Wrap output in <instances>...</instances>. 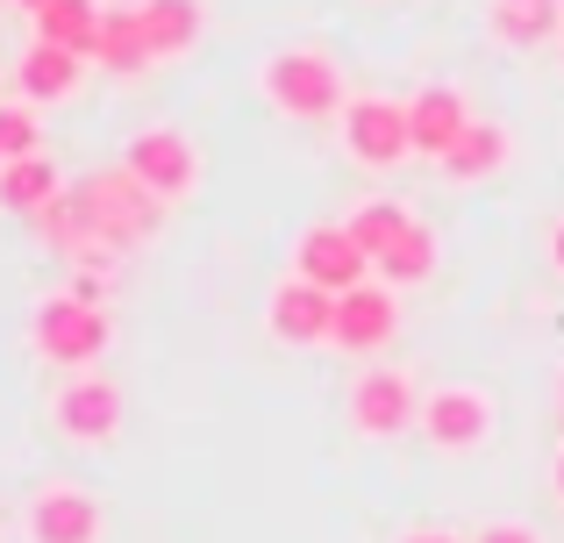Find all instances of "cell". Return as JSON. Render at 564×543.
Masks as SVG:
<instances>
[{
  "instance_id": "1",
  "label": "cell",
  "mask_w": 564,
  "mask_h": 543,
  "mask_svg": "<svg viewBox=\"0 0 564 543\" xmlns=\"http://www.w3.org/2000/svg\"><path fill=\"white\" fill-rule=\"evenodd\" d=\"M258 86H264V100H272L286 122H322V115H344V72H336L329 51H307V43L264 57Z\"/></svg>"
},
{
  "instance_id": "2",
  "label": "cell",
  "mask_w": 564,
  "mask_h": 543,
  "mask_svg": "<svg viewBox=\"0 0 564 543\" xmlns=\"http://www.w3.org/2000/svg\"><path fill=\"white\" fill-rule=\"evenodd\" d=\"M29 336H36V358H43V365L86 372V365L108 350V336H115V329H108V315H100L94 293L72 286V293H51V301L36 307V329H29Z\"/></svg>"
},
{
  "instance_id": "3",
  "label": "cell",
  "mask_w": 564,
  "mask_h": 543,
  "mask_svg": "<svg viewBox=\"0 0 564 543\" xmlns=\"http://www.w3.org/2000/svg\"><path fill=\"white\" fill-rule=\"evenodd\" d=\"M344 143H350V158H358V165H372V172L408 165V151H414L408 100H386V94L344 100Z\"/></svg>"
},
{
  "instance_id": "4",
  "label": "cell",
  "mask_w": 564,
  "mask_h": 543,
  "mask_svg": "<svg viewBox=\"0 0 564 543\" xmlns=\"http://www.w3.org/2000/svg\"><path fill=\"white\" fill-rule=\"evenodd\" d=\"M122 165L137 172L143 186H151L158 200H186L193 186H200V151H193L186 129H137V137L122 143Z\"/></svg>"
},
{
  "instance_id": "5",
  "label": "cell",
  "mask_w": 564,
  "mask_h": 543,
  "mask_svg": "<svg viewBox=\"0 0 564 543\" xmlns=\"http://www.w3.org/2000/svg\"><path fill=\"white\" fill-rule=\"evenodd\" d=\"M414 422H422V393H414V372H400V365H379V372H365L358 387H350V430L386 444V436H408Z\"/></svg>"
},
{
  "instance_id": "6",
  "label": "cell",
  "mask_w": 564,
  "mask_h": 543,
  "mask_svg": "<svg viewBox=\"0 0 564 543\" xmlns=\"http://www.w3.org/2000/svg\"><path fill=\"white\" fill-rule=\"evenodd\" d=\"M264 329L279 336L286 350H315V344H329L336 336V293L329 286H315V279H279L272 286V301H264Z\"/></svg>"
},
{
  "instance_id": "7",
  "label": "cell",
  "mask_w": 564,
  "mask_h": 543,
  "mask_svg": "<svg viewBox=\"0 0 564 543\" xmlns=\"http://www.w3.org/2000/svg\"><path fill=\"white\" fill-rule=\"evenodd\" d=\"M293 272L315 279V286H329V293H350L379 265L365 258V243L350 237V222H315V229H301V243H293Z\"/></svg>"
},
{
  "instance_id": "8",
  "label": "cell",
  "mask_w": 564,
  "mask_h": 543,
  "mask_svg": "<svg viewBox=\"0 0 564 543\" xmlns=\"http://www.w3.org/2000/svg\"><path fill=\"white\" fill-rule=\"evenodd\" d=\"M414 430L436 450H451V458L457 450H479L494 436V401L479 387H436V393H422V422Z\"/></svg>"
},
{
  "instance_id": "9",
  "label": "cell",
  "mask_w": 564,
  "mask_h": 543,
  "mask_svg": "<svg viewBox=\"0 0 564 543\" xmlns=\"http://www.w3.org/2000/svg\"><path fill=\"white\" fill-rule=\"evenodd\" d=\"M51 415L72 444H108V436L122 430V387H115L108 372H79V379H65Z\"/></svg>"
},
{
  "instance_id": "10",
  "label": "cell",
  "mask_w": 564,
  "mask_h": 543,
  "mask_svg": "<svg viewBox=\"0 0 564 543\" xmlns=\"http://www.w3.org/2000/svg\"><path fill=\"white\" fill-rule=\"evenodd\" d=\"M22 536L29 543H100V501L86 487H36Z\"/></svg>"
},
{
  "instance_id": "11",
  "label": "cell",
  "mask_w": 564,
  "mask_h": 543,
  "mask_svg": "<svg viewBox=\"0 0 564 543\" xmlns=\"http://www.w3.org/2000/svg\"><path fill=\"white\" fill-rule=\"evenodd\" d=\"M393 329H400V293L386 279L336 293V336H329L336 350H379V344H393Z\"/></svg>"
},
{
  "instance_id": "12",
  "label": "cell",
  "mask_w": 564,
  "mask_h": 543,
  "mask_svg": "<svg viewBox=\"0 0 564 543\" xmlns=\"http://www.w3.org/2000/svg\"><path fill=\"white\" fill-rule=\"evenodd\" d=\"M479 122V115L465 108V94L457 86H422V94L408 100V129H414V158H451L457 137Z\"/></svg>"
},
{
  "instance_id": "13",
  "label": "cell",
  "mask_w": 564,
  "mask_h": 543,
  "mask_svg": "<svg viewBox=\"0 0 564 543\" xmlns=\"http://www.w3.org/2000/svg\"><path fill=\"white\" fill-rule=\"evenodd\" d=\"M79 79H86V57L65 51V43H29L22 65H14V86H22L29 100H43V108H51V100H72Z\"/></svg>"
},
{
  "instance_id": "14",
  "label": "cell",
  "mask_w": 564,
  "mask_h": 543,
  "mask_svg": "<svg viewBox=\"0 0 564 543\" xmlns=\"http://www.w3.org/2000/svg\"><path fill=\"white\" fill-rule=\"evenodd\" d=\"M508 151H514V143H508V129H500V122H471L465 137H457V151L436 158V165H443V180L479 186V180H494V172L508 165Z\"/></svg>"
},
{
  "instance_id": "15",
  "label": "cell",
  "mask_w": 564,
  "mask_h": 543,
  "mask_svg": "<svg viewBox=\"0 0 564 543\" xmlns=\"http://www.w3.org/2000/svg\"><path fill=\"white\" fill-rule=\"evenodd\" d=\"M436 258H443L436 229H429L422 215H414V222H408V237H400L393 251L379 258V279H386L393 293H414V286H429V279H436Z\"/></svg>"
},
{
  "instance_id": "16",
  "label": "cell",
  "mask_w": 564,
  "mask_h": 543,
  "mask_svg": "<svg viewBox=\"0 0 564 543\" xmlns=\"http://www.w3.org/2000/svg\"><path fill=\"white\" fill-rule=\"evenodd\" d=\"M57 194H65V180H57V165H51L43 151H29V158H14V165H0V208L43 215Z\"/></svg>"
},
{
  "instance_id": "17",
  "label": "cell",
  "mask_w": 564,
  "mask_h": 543,
  "mask_svg": "<svg viewBox=\"0 0 564 543\" xmlns=\"http://www.w3.org/2000/svg\"><path fill=\"white\" fill-rule=\"evenodd\" d=\"M486 22H494V36L500 43H551L564 36V8L557 0H486Z\"/></svg>"
},
{
  "instance_id": "18",
  "label": "cell",
  "mask_w": 564,
  "mask_h": 543,
  "mask_svg": "<svg viewBox=\"0 0 564 543\" xmlns=\"http://www.w3.org/2000/svg\"><path fill=\"white\" fill-rule=\"evenodd\" d=\"M94 65H108V72H143V65H158V51H151V36H143V14H137V8H108V14H100Z\"/></svg>"
},
{
  "instance_id": "19",
  "label": "cell",
  "mask_w": 564,
  "mask_h": 543,
  "mask_svg": "<svg viewBox=\"0 0 564 543\" xmlns=\"http://www.w3.org/2000/svg\"><path fill=\"white\" fill-rule=\"evenodd\" d=\"M100 14H108L100 0H43V8H36V43H65V51L94 57Z\"/></svg>"
},
{
  "instance_id": "20",
  "label": "cell",
  "mask_w": 564,
  "mask_h": 543,
  "mask_svg": "<svg viewBox=\"0 0 564 543\" xmlns=\"http://www.w3.org/2000/svg\"><path fill=\"white\" fill-rule=\"evenodd\" d=\"M137 14L158 57H186L200 43V0H137Z\"/></svg>"
},
{
  "instance_id": "21",
  "label": "cell",
  "mask_w": 564,
  "mask_h": 543,
  "mask_svg": "<svg viewBox=\"0 0 564 543\" xmlns=\"http://www.w3.org/2000/svg\"><path fill=\"white\" fill-rule=\"evenodd\" d=\"M408 222H414V215L400 208V200H365V208H350V237L365 243V258H372V265L393 251L400 237H408Z\"/></svg>"
},
{
  "instance_id": "22",
  "label": "cell",
  "mask_w": 564,
  "mask_h": 543,
  "mask_svg": "<svg viewBox=\"0 0 564 543\" xmlns=\"http://www.w3.org/2000/svg\"><path fill=\"white\" fill-rule=\"evenodd\" d=\"M36 143H43L36 115H29V108H0V165H14V158H29Z\"/></svg>"
},
{
  "instance_id": "23",
  "label": "cell",
  "mask_w": 564,
  "mask_h": 543,
  "mask_svg": "<svg viewBox=\"0 0 564 543\" xmlns=\"http://www.w3.org/2000/svg\"><path fill=\"white\" fill-rule=\"evenodd\" d=\"M471 543H543V536L529 530V522H486V530L471 536Z\"/></svg>"
},
{
  "instance_id": "24",
  "label": "cell",
  "mask_w": 564,
  "mask_h": 543,
  "mask_svg": "<svg viewBox=\"0 0 564 543\" xmlns=\"http://www.w3.org/2000/svg\"><path fill=\"white\" fill-rule=\"evenodd\" d=\"M400 543H465V536H451V530H414V536H400Z\"/></svg>"
},
{
  "instance_id": "25",
  "label": "cell",
  "mask_w": 564,
  "mask_h": 543,
  "mask_svg": "<svg viewBox=\"0 0 564 543\" xmlns=\"http://www.w3.org/2000/svg\"><path fill=\"white\" fill-rule=\"evenodd\" d=\"M551 493H557V508H564V444H557V458H551Z\"/></svg>"
},
{
  "instance_id": "26",
  "label": "cell",
  "mask_w": 564,
  "mask_h": 543,
  "mask_svg": "<svg viewBox=\"0 0 564 543\" xmlns=\"http://www.w3.org/2000/svg\"><path fill=\"white\" fill-rule=\"evenodd\" d=\"M551 265H557V279H564V222L551 229Z\"/></svg>"
},
{
  "instance_id": "27",
  "label": "cell",
  "mask_w": 564,
  "mask_h": 543,
  "mask_svg": "<svg viewBox=\"0 0 564 543\" xmlns=\"http://www.w3.org/2000/svg\"><path fill=\"white\" fill-rule=\"evenodd\" d=\"M14 8H29V14H36V8H43V0H14Z\"/></svg>"
},
{
  "instance_id": "28",
  "label": "cell",
  "mask_w": 564,
  "mask_h": 543,
  "mask_svg": "<svg viewBox=\"0 0 564 543\" xmlns=\"http://www.w3.org/2000/svg\"><path fill=\"white\" fill-rule=\"evenodd\" d=\"M557 415H564V379H557Z\"/></svg>"
},
{
  "instance_id": "29",
  "label": "cell",
  "mask_w": 564,
  "mask_h": 543,
  "mask_svg": "<svg viewBox=\"0 0 564 543\" xmlns=\"http://www.w3.org/2000/svg\"><path fill=\"white\" fill-rule=\"evenodd\" d=\"M557 8H564V0H557Z\"/></svg>"
}]
</instances>
